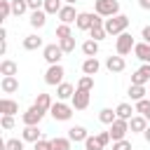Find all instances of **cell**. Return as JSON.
Returning a JSON list of instances; mask_svg holds the SVG:
<instances>
[{"label": "cell", "mask_w": 150, "mask_h": 150, "mask_svg": "<svg viewBox=\"0 0 150 150\" xmlns=\"http://www.w3.org/2000/svg\"><path fill=\"white\" fill-rule=\"evenodd\" d=\"M105 33L108 35H122V33H127V28H129V16L127 14H117V16H110V19H105Z\"/></svg>", "instance_id": "1"}, {"label": "cell", "mask_w": 150, "mask_h": 150, "mask_svg": "<svg viewBox=\"0 0 150 150\" xmlns=\"http://www.w3.org/2000/svg\"><path fill=\"white\" fill-rule=\"evenodd\" d=\"M94 12L98 16H117L120 14V2L117 0H94Z\"/></svg>", "instance_id": "2"}, {"label": "cell", "mask_w": 150, "mask_h": 150, "mask_svg": "<svg viewBox=\"0 0 150 150\" xmlns=\"http://www.w3.org/2000/svg\"><path fill=\"white\" fill-rule=\"evenodd\" d=\"M73 105H68L66 101H56L54 105H52V110H49V115L56 120V122H68L70 117H73Z\"/></svg>", "instance_id": "3"}, {"label": "cell", "mask_w": 150, "mask_h": 150, "mask_svg": "<svg viewBox=\"0 0 150 150\" xmlns=\"http://www.w3.org/2000/svg\"><path fill=\"white\" fill-rule=\"evenodd\" d=\"M134 47H136V42H134V38H131V33H122V35H117V40H115V52H117V56H127V54H131Z\"/></svg>", "instance_id": "4"}, {"label": "cell", "mask_w": 150, "mask_h": 150, "mask_svg": "<svg viewBox=\"0 0 150 150\" xmlns=\"http://www.w3.org/2000/svg\"><path fill=\"white\" fill-rule=\"evenodd\" d=\"M42 59H45L49 66H56V63H61V59H63V49H61L59 45H45V47H42Z\"/></svg>", "instance_id": "5"}, {"label": "cell", "mask_w": 150, "mask_h": 150, "mask_svg": "<svg viewBox=\"0 0 150 150\" xmlns=\"http://www.w3.org/2000/svg\"><path fill=\"white\" fill-rule=\"evenodd\" d=\"M63 75H66V70H63V66H61V63L49 66V68H47V73H45V82H47L49 87H59V84L63 82Z\"/></svg>", "instance_id": "6"}, {"label": "cell", "mask_w": 150, "mask_h": 150, "mask_svg": "<svg viewBox=\"0 0 150 150\" xmlns=\"http://www.w3.org/2000/svg\"><path fill=\"white\" fill-rule=\"evenodd\" d=\"M108 131H110V138H112L115 143H117V141H124V136L129 134V122L117 117V120L110 124V129H108Z\"/></svg>", "instance_id": "7"}, {"label": "cell", "mask_w": 150, "mask_h": 150, "mask_svg": "<svg viewBox=\"0 0 150 150\" xmlns=\"http://www.w3.org/2000/svg\"><path fill=\"white\" fill-rule=\"evenodd\" d=\"M42 117H45V112L40 110V108H35V105H30L23 115H21V122L26 124V127H38L40 122H42Z\"/></svg>", "instance_id": "8"}, {"label": "cell", "mask_w": 150, "mask_h": 150, "mask_svg": "<svg viewBox=\"0 0 150 150\" xmlns=\"http://www.w3.org/2000/svg\"><path fill=\"white\" fill-rule=\"evenodd\" d=\"M89 98H91V91H84V89H75L73 98H70V105L75 110H84L89 108Z\"/></svg>", "instance_id": "9"}, {"label": "cell", "mask_w": 150, "mask_h": 150, "mask_svg": "<svg viewBox=\"0 0 150 150\" xmlns=\"http://www.w3.org/2000/svg\"><path fill=\"white\" fill-rule=\"evenodd\" d=\"M94 19H96V12H80V14H77V21H75V26H77L80 30H91V26H94Z\"/></svg>", "instance_id": "10"}, {"label": "cell", "mask_w": 150, "mask_h": 150, "mask_svg": "<svg viewBox=\"0 0 150 150\" xmlns=\"http://www.w3.org/2000/svg\"><path fill=\"white\" fill-rule=\"evenodd\" d=\"M145 82H150V63H143V66L131 75V84H141V87H145Z\"/></svg>", "instance_id": "11"}, {"label": "cell", "mask_w": 150, "mask_h": 150, "mask_svg": "<svg viewBox=\"0 0 150 150\" xmlns=\"http://www.w3.org/2000/svg\"><path fill=\"white\" fill-rule=\"evenodd\" d=\"M77 14H80V12H75V7H73V5H63V7H61V12H59L56 16L61 19V23H68V26H70L73 21H77Z\"/></svg>", "instance_id": "12"}, {"label": "cell", "mask_w": 150, "mask_h": 150, "mask_svg": "<svg viewBox=\"0 0 150 150\" xmlns=\"http://www.w3.org/2000/svg\"><path fill=\"white\" fill-rule=\"evenodd\" d=\"M105 68L110 73H122L127 68V61H124V56H108L105 59Z\"/></svg>", "instance_id": "13"}, {"label": "cell", "mask_w": 150, "mask_h": 150, "mask_svg": "<svg viewBox=\"0 0 150 150\" xmlns=\"http://www.w3.org/2000/svg\"><path fill=\"white\" fill-rule=\"evenodd\" d=\"M148 129V120L143 117V115H134L131 120H129V131L131 134H143Z\"/></svg>", "instance_id": "14"}, {"label": "cell", "mask_w": 150, "mask_h": 150, "mask_svg": "<svg viewBox=\"0 0 150 150\" xmlns=\"http://www.w3.org/2000/svg\"><path fill=\"white\" fill-rule=\"evenodd\" d=\"M75 89H77V87H73L70 82H61V84L56 87V98H59V101H66V98H73V94H75Z\"/></svg>", "instance_id": "15"}, {"label": "cell", "mask_w": 150, "mask_h": 150, "mask_svg": "<svg viewBox=\"0 0 150 150\" xmlns=\"http://www.w3.org/2000/svg\"><path fill=\"white\" fill-rule=\"evenodd\" d=\"M68 138H70V141H75V143H80V141L84 143V141L89 138V134H87V129H84V127L75 124V127H70V129H68Z\"/></svg>", "instance_id": "16"}, {"label": "cell", "mask_w": 150, "mask_h": 150, "mask_svg": "<svg viewBox=\"0 0 150 150\" xmlns=\"http://www.w3.org/2000/svg\"><path fill=\"white\" fill-rule=\"evenodd\" d=\"M98 68H101V63H98V59H96V56H91V59H84V61H82V73H84V75H91V77H94V75L98 73Z\"/></svg>", "instance_id": "17"}, {"label": "cell", "mask_w": 150, "mask_h": 150, "mask_svg": "<svg viewBox=\"0 0 150 150\" xmlns=\"http://www.w3.org/2000/svg\"><path fill=\"white\" fill-rule=\"evenodd\" d=\"M0 89H2L5 94H14V91H19V80H16V75H12V77H2V80H0Z\"/></svg>", "instance_id": "18"}, {"label": "cell", "mask_w": 150, "mask_h": 150, "mask_svg": "<svg viewBox=\"0 0 150 150\" xmlns=\"http://www.w3.org/2000/svg\"><path fill=\"white\" fill-rule=\"evenodd\" d=\"M0 112L2 115H16L19 112V103L16 101H12V98H0Z\"/></svg>", "instance_id": "19"}, {"label": "cell", "mask_w": 150, "mask_h": 150, "mask_svg": "<svg viewBox=\"0 0 150 150\" xmlns=\"http://www.w3.org/2000/svg\"><path fill=\"white\" fill-rule=\"evenodd\" d=\"M47 23V12L45 9H38V12H30V26L38 30V28H45Z\"/></svg>", "instance_id": "20"}, {"label": "cell", "mask_w": 150, "mask_h": 150, "mask_svg": "<svg viewBox=\"0 0 150 150\" xmlns=\"http://www.w3.org/2000/svg\"><path fill=\"white\" fill-rule=\"evenodd\" d=\"M33 105H35V108H40L42 112H49L54 103H52V96H49V94H38V96H35V103H33Z\"/></svg>", "instance_id": "21"}, {"label": "cell", "mask_w": 150, "mask_h": 150, "mask_svg": "<svg viewBox=\"0 0 150 150\" xmlns=\"http://www.w3.org/2000/svg\"><path fill=\"white\" fill-rule=\"evenodd\" d=\"M115 112H117V117H120V120H127V122H129V120L134 117L136 108H134L131 103H120V105L115 108Z\"/></svg>", "instance_id": "22"}, {"label": "cell", "mask_w": 150, "mask_h": 150, "mask_svg": "<svg viewBox=\"0 0 150 150\" xmlns=\"http://www.w3.org/2000/svg\"><path fill=\"white\" fill-rule=\"evenodd\" d=\"M134 54H136V59H141L143 63H150V45H148V42H138V45L134 47Z\"/></svg>", "instance_id": "23"}, {"label": "cell", "mask_w": 150, "mask_h": 150, "mask_svg": "<svg viewBox=\"0 0 150 150\" xmlns=\"http://www.w3.org/2000/svg\"><path fill=\"white\" fill-rule=\"evenodd\" d=\"M42 47V38L40 35H26L23 38V49H28V52H35V49H40Z\"/></svg>", "instance_id": "24"}, {"label": "cell", "mask_w": 150, "mask_h": 150, "mask_svg": "<svg viewBox=\"0 0 150 150\" xmlns=\"http://www.w3.org/2000/svg\"><path fill=\"white\" fill-rule=\"evenodd\" d=\"M16 73H19V68H16L14 61H9V59L0 61V75H2V77H12V75H16Z\"/></svg>", "instance_id": "25"}, {"label": "cell", "mask_w": 150, "mask_h": 150, "mask_svg": "<svg viewBox=\"0 0 150 150\" xmlns=\"http://www.w3.org/2000/svg\"><path fill=\"white\" fill-rule=\"evenodd\" d=\"M82 54H84L87 59L96 56V54H98V42H96V40H91V38H89V40H84V42H82Z\"/></svg>", "instance_id": "26"}, {"label": "cell", "mask_w": 150, "mask_h": 150, "mask_svg": "<svg viewBox=\"0 0 150 150\" xmlns=\"http://www.w3.org/2000/svg\"><path fill=\"white\" fill-rule=\"evenodd\" d=\"M21 138H23V141H28V143H38L42 136H40V129H38V127H23Z\"/></svg>", "instance_id": "27"}, {"label": "cell", "mask_w": 150, "mask_h": 150, "mask_svg": "<svg viewBox=\"0 0 150 150\" xmlns=\"http://www.w3.org/2000/svg\"><path fill=\"white\" fill-rule=\"evenodd\" d=\"M129 98H131V101H143V98H145V87H141V84H129Z\"/></svg>", "instance_id": "28"}, {"label": "cell", "mask_w": 150, "mask_h": 150, "mask_svg": "<svg viewBox=\"0 0 150 150\" xmlns=\"http://www.w3.org/2000/svg\"><path fill=\"white\" fill-rule=\"evenodd\" d=\"M98 120H101L103 124H108V127H110V124H112V122L117 120V112H115L112 108H103V110L98 112Z\"/></svg>", "instance_id": "29"}, {"label": "cell", "mask_w": 150, "mask_h": 150, "mask_svg": "<svg viewBox=\"0 0 150 150\" xmlns=\"http://www.w3.org/2000/svg\"><path fill=\"white\" fill-rule=\"evenodd\" d=\"M84 150H105V145L101 143V138H98V134H96V136H89V138L84 141Z\"/></svg>", "instance_id": "30"}, {"label": "cell", "mask_w": 150, "mask_h": 150, "mask_svg": "<svg viewBox=\"0 0 150 150\" xmlns=\"http://www.w3.org/2000/svg\"><path fill=\"white\" fill-rule=\"evenodd\" d=\"M61 7H63V0H45V12L47 14H59L61 12Z\"/></svg>", "instance_id": "31"}, {"label": "cell", "mask_w": 150, "mask_h": 150, "mask_svg": "<svg viewBox=\"0 0 150 150\" xmlns=\"http://www.w3.org/2000/svg\"><path fill=\"white\" fill-rule=\"evenodd\" d=\"M70 138H63V136H56L52 138V150H70Z\"/></svg>", "instance_id": "32"}, {"label": "cell", "mask_w": 150, "mask_h": 150, "mask_svg": "<svg viewBox=\"0 0 150 150\" xmlns=\"http://www.w3.org/2000/svg\"><path fill=\"white\" fill-rule=\"evenodd\" d=\"M134 108H136V112H138V115H143V117L150 122V101H148V98L136 101V105H134Z\"/></svg>", "instance_id": "33"}, {"label": "cell", "mask_w": 150, "mask_h": 150, "mask_svg": "<svg viewBox=\"0 0 150 150\" xmlns=\"http://www.w3.org/2000/svg\"><path fill=\"white\" fill-rule=\"evenodd\" d=\"M105 26H91V30H89V38L91 40H96V42H101V40H105Z\"/></svg>", "instance_id": "34"}, {"label": "cell", "mask_w": 150, "mask_h": 150, "mask_svg": "<svg viewBox=\"0 0 150 150\" xmlns=\"http://www.w3.org/2000/svg\"><path fill=\"white\" fill-rule=\"evenodd\" d=\"M26 9H28V2L26 0H12V14L14 16H21Z\"/></svg>", "instance_id": "35"}, {"label": "cell", "mask_w": 150, "mask_h": 150, "mask_svg": "<svg viewBox=\"0 0 150 150\" xmlns=\"http://www.w3.org/2000/svg\"><path fill=\"white\" fill-rule=\"evenodd\" d=\"M56 38H59V40L73 38V30H70V26H68V23H59V26H56Z\"/></svg>", "instance_id": "36"}, {"label": "cell", "mask_w": 150, "mask_h": 150, "mask_svg": "<svg viewBox=\"0 0 150 150\" xmlns=\"http://www.w3.org/2000/svg\"><path fill=\"white\" fill-rule=\"evenodd\" d=\"M59 47L63 49V54H73V52H75V38H66V40H59Z\"/></svg>", "instance_id": "37"}, {"label": "cell", "mask_w": 150, "mask_h": 150, "mask_svg": "<svg viewBox=\"0 0 150 150\" xmlns=\"http://www.w3.org/2000/svg\"><path fill=\"white\" fill-rule=\"evenodd\" d=\"M77 89L91 91V89H94V77H91V75H82V77H80V82H77Z\"/></svg>", "instance_id": "38"}, {"label": "cell", "mask_w": 150, "mask_h": 150, "mask_svg": "<svg viewBox=\"0 0 150 150\" xmlns=\"http://www.w3.org/2000/svg\"><path fill=\"white\" fill-rule=\"evenodd\" d=\"M12 14V0H0V21H5Z\"/></svg>", "instance_id": "39"}, {"label": "cell", "mask_w": 150, "mask_h": 150, "mask_svg": "<svg viewBox=\"0 0 150 150\" xmlns=\"http://www.w3.org/2000/svg\"><path fill=\"white\" fill-rule=\"evenodd\" d=\"M0 127L2 129H14V117L12 115H2L0 117Z\"/></svg>", "instance_id": "40"}, {"label": "cell", "mask_w": 150, "mask_h": 150, "mask_svg": "<svg viewBox=\"0 0 150 150\" xmlns=\"http://www.w3.org/2000/svg\"><path fill=\"white\" fill-rule=\"evenodd\" d=\"M5 143H7V150H23V141H19V138H9Z\"/></svg>", "instance_id": "41"}, {"label": "cell", "mask_w": 150, "mask_h": 150, "mask_svg": "<svg viewBox=\"0 0 150 150\" xmlns=\"http://www.w3.org/2000/svg\"><path fill=\"white\" fill-rule=\"evenodd\" d=\"M33 150H52V141H47V138H40L38 143H33Z\"/></svg>", "instance_id": "42"}, {"label": "cell", "mask_w": 150, "mask_h": 150, "mask_svg": "<svg viewBox=\"0 0 150 150\" xmlns=\"http://www.w3.org/2000/svg\"><path fill=\"white\" fill-rule=\"evenodd\" d=\"M26 2H28V9L30 12H38V9L45 7V0H26Z\"/></svg>", "instance_id": "43"}, {"label": "cell", "mask_w": 150, "mask_h": 150, "mask_svg": "<svg viewBox=\"0 0 150 150\" xmlns=\"http://www.w3.org/2000/svg\"><path fill=\"white\" fill-rule=\"evenodd\" d=\"M112 150H131V141H117L115 145H112Z\"/></svg>", "instance_id": "44"}, {"label": "cell", "mask_w": 150, "mask_h": 150, "mask_svg": "<svg viewBox=\"0 0 150 150\" xmlns=\"http://www.w3.org/2000/svg\"><path fill=\"white\" fill-rule=\"evenodd\" d=\"M141 38H143V42H148V45H150V26H143V30H141Z\"/></svg>", "instance_id": "45"}, {"label": "cell", "mask_w": 150, "mask_h": 150, "mask_svg": "<svg viewBox=\"0 0 150 150\" xmlns=\"http://www.w3.org/2000/svg\"><path fill=\"white\" fill-rule=\"evenodd\" d=\"M138 5H141V9H150V0H138Z\"/></svg>", "instance_id": "46"}, {"label": "cell", "mask_w": 150, "mask_h": 150, "mask_svg": "<svg viewBox=\"0 0 150 150\" xmlns=\"http://www.w3.org/2000/svg\"><path fill=\"white\" fill-rule=\"evenodd\" d=\"M143 138H145V143H150V124H148V129L143 131Z\"/></svg>", "instance_id": "47"}, {"label": "cell", "mask_w": 150, "mask_h": 150, "mask_svg": "<svg viewBox=\"0 0 150 150\" xmlns=\"http://www.w3.org/2000/svg\"><path fill=\"white\" fill-rule=\"evenodd\" d=\"M63 2H66V5H75L77 0H63Z\"/></svg>", "instance_id": "48"}]
</instances>
